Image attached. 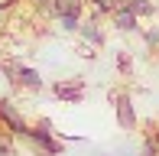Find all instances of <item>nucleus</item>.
I'll use <instances>...</instances> for the list:
<instances>
[{
    "mask_svg": "<svg viewBox=\"0 0 159 156\" xmlns=\"http://www.w3.org/2000/svg\"><path fill=\"white\" fill-rule=\"evenodd\" d=\"M0 117H3V124L10 127L13 133H26V130H30V127H26V120L20 117V114H16V111H13L7 101H0Z\"/></svg>",
    "mask_w": 159,
    "mask_h": 156,
    "instance_id": "1",
    "label": "nucleus"
},
{
    "mask_svg": "<svg viewBox=\"0 0 159 156\" xmlns=\"http://www.w3.org/2000/svg\"><path fill=\"white\" fill-rule=\"evenodd\" d=\"M10 72H13V75H20V81L30 85V88H39V85H42V78L36 75L33 68H10Z\"/></svg>",
    "mask_w": 159,
    "mask_h": 156,
    "instance_id": "2",
    "label": "nucleus"
}]
</instances>
